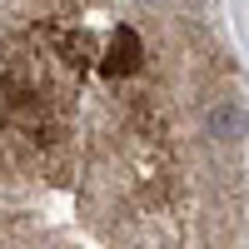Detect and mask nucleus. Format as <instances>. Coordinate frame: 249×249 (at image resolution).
Here are the masks:
<instances>
[{
  "mask_svg": "<svg viewBox=\"0 0 249 249\" xmlns=\"http://www.w3.org/2000/svg\"><path fill=\"white\" fill-rule=\"evenodd\" d=\"M244 214L224 0H0V249H244Z\"/></svg>",
  "mask_w": 249,
  "mask_h": 249,
  "instance_id": "f257e3e1",
  "label": "nucleus"
}]
</instances>
